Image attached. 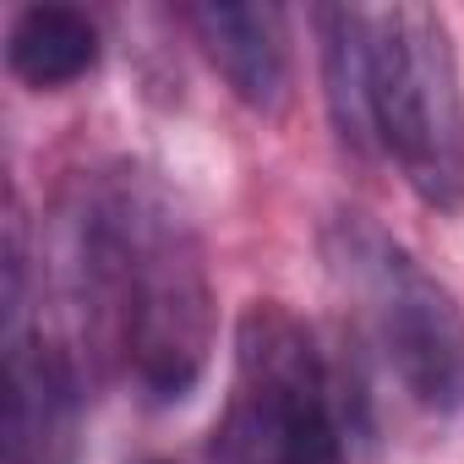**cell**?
I'll return each instance as SVG.
<instances>
[{"mask_svg": "<svg viewBox=\"0 0 464 464\" xmlns=\"http://www.w3.org/2000/svg\"><path fill=\"white\" fill-rule=\"evenodd\" d=\"M82 323L148 399H186L208 366L213 295L197 229L142 169L99 180L77 213Z\"/></svg>", "mask_w": 464, "mask_h": 464, "instance_id": "cell-1", "label": "cell"}, {"mask_svg": "<svg viewBox=\"0 0 464 464\" xmlns=\"http://www.w3.org/2000/svg\"><path fill=\"white\" fill-rule=\"evenodd\" d=\"M218 464H344L334 382L312 328L257 301L236 323V382L213 426Z\"/></svg>", "mask_w": 464, "mask_h": 464, "instance_id": "cell-2", "label": "cell"}, {"mask_svg": "<svg viewBox=\"0 0 464 464\" xmlns=\"http://www.w3.org/2000/svg\"><path fill=\"white\" fill-rule=\"evenodd\" d=\"M372 115L382 153L426 208L464 202V88L442 12H372Z\"/></svg>", "mask_w": 464, "mask_h": 464, "instance_id": "cell-3", "label": "cell"}, {"mask_svg": "<svg viewBox=\"0 0 464 464\" xmlns=\"http://www.w3.org/2000/svg\"><path fill=\"white\" fill-rule=\"evenodd\" d=\"M328 257L339 279L355 290L372 339L404 393L420 410H459L464 404V312L442 279H431L393 236L366 218H339L328 236Z\"/></svg>", "mask_w": 464, "mask_h": 464, "instance_id": "cell-4", "label": "cell"}, {"mask_svg": "<svg viewBox=\"0 0 464 464\" xmlns=\"http://www.w3.org/2000/svg\"><path fill=\"white\" fill-rule=\"evenodd\" d=\"M82 382L61 344L28 328L23 252L6 263V464H72L77 459Z\"/></svg>", "mask_w": 464, "mask_h": 464, "instance_id": "cell-5", "label": "cell"}, {"mask_svg": "<svg viewBox=\"0 0 464 464\" xmlns=\"http://www.w3.org/2000/svg\"><path fill=\"white\" fill-rule=\"evenodd\" d=\"M186 28L197 34L202 55L246 110L274 115L285 104L290 50H285V17L274 6H236V0L186 6Z\"/></svg>", "mask_w": 464, "mask_h": 464, "instance_id": "cell-6", "label": "cell"}, {"mask_svg": "<svg viewBox=\"0 0 464 464\" xmlns=\"http://www.w3.org/2000/svg\"><path fill=\"white\" fill-rule=\"evenodd\" d=\"M323 34V93L334 131L355 153H377V115H372V12L361 6H323L317 12Z\"/></svg>", "mask_w": 464, "mask_h": 464, "instance_id": "cell-7", "label": "cell"}, {"mask_svg": "<svg viewBox=\"0 0 464 464\" xmlns=\"http://www.w3.org/2000/svg\"><path fill=\"white\" fill-rule=\"evenodd\" d=\"M6 66L28 88H66L99 66V28L72 6H28L6 34Z\"/></svg>", "mask_w": 464, "mask_h": 464, "instance_id": "cell-8", "label": "cell"}]
</instances>
